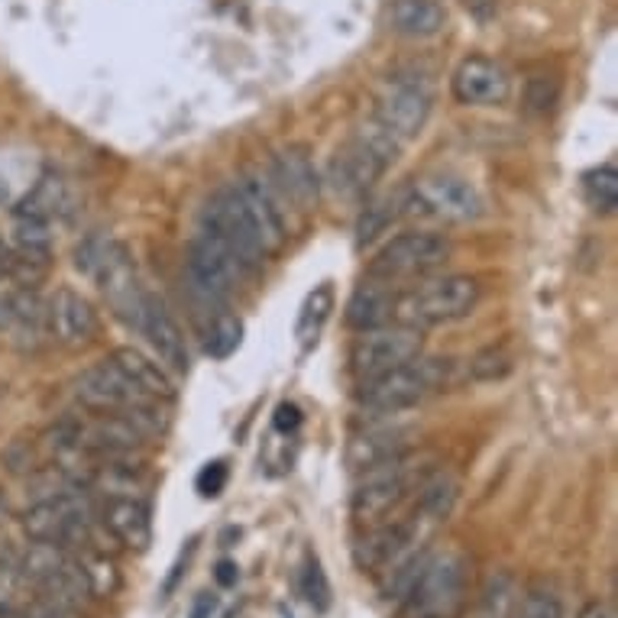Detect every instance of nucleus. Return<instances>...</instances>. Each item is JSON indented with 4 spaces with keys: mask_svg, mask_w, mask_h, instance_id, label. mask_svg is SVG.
Wrapping results in <instances>:
<instances>
[{
    "mask_svg": "<svg viewBox=\"0 0 618 618\" xmlns=\"http://www.w3.org/2000/svg\"><path fill=\"white\" fill-rule=\"evenodd\" d=\"M583 191H586V198H589V204L596 207V211H616L618 207V172L612 162H606V166H599V169H593V172H586L583 175Z\"/></svg>",
    "mask_w": 618,
    "mask_h": 618,
    "instance_id": "33",
    "label": "nucleus"
},
{
    "mask_svg": "<svg viewBox=\"0 0 618 618\" xmlns=\"http://www.w3.org/2000/svg\"><path fill=\"white\" fill-rule=\"evenodd\" d=\"M189 276L194 288L207 298H227L246 276L237 256L211 234H198L189 246Z\"/></svg>",
    "mask_w": 618,
    "mask_h": 618,
    "instance_id": "12",
    "label": "nucleus"
},
{
    "mask_svg": "<svg viewBox=\"0 0 618 618\" xmlns=\"http://www.w3.org/2000/svg\"><path fill=\"white\" fill-rule=\"evenodd\" d=\"M360 476H363V482L356 486L353 502H350L356 522H380V519H385L422 482L418 470L408 464V457L388 460V464H382L376 470H366V473Z\"/></svg>",
    "mask_w": 618,
    "mask_h": 618,
    "instance_id": "11",
    "label": "nucleus"
},
{
    "mask_svg": "<svg viewBox=\"0 0 618 618\" xmlns=\"http://www.w3.org/2000/svg\"><path fill=\"white\" fill-rule=\"evenodd\" d=\"M7 279V246L0 243V283Z\"/></svg>",
    "mask_w": 618,
    "mask_h": 618,
    "instance_id": "46",
    "label": "nucleus"
},
{
    "mask_svg": "<svg viewBox=\"0 0 618 618\" xmlns=\"http://www.w3.org/2000/svg\"><path fill=\"white\" fill-rule=\"evenodd\" d=\"M402 143L388 137L376 120L356 130V137L343 146L331 162V185L340 194H360L373 189L385 175V169L395 162Z\"/></svg>",
    "mask_w": 618,
    "mask_h": 618,
    "instance_id": "5",
    "label": "nucleus"
},
{
    "mask_svg": "<svg viewBox=\"0 0 618 618\" xmlns=\"http://www.w3.org/2000/svg\"><path fill=\"white\" fill-rule=\"evenodd\" d=\"M512 618H564V609H561L557 596L531 589V593H524L522 599H515Z\"/></svg>",
    "mask_w": 618,
    "mask_h": 618,
    "instance_id": "38",
    "label": "nucleus"
},
{
    "mask_svg": "<svg viewBox=\"0 0 618 618\" xmlns=\"http://www.w3.org/2000/svg\"><path fill=\"white\" fill-rule=\"evenodd\" d=\"M395 288L380 279H366L347 301V328L353 331H373L395 321Z\"/></svg>",
    "mask_w": 618,
    "mask_h": 618,
    "instance_id": "22",
    "label": "nucleus"
},
{
    "mask_svg": "<svg viewBox=\"0 0 618 618\" xmlns=\"http://www.w3.org/2000/svg\"><path fill=\"white\" fill-rule=\"evenodd\" d=\"M509 75L499 62L486 58V55H470L457 65L454 78H450V92L454 100L464 107H496L509 97Z\"/></svg>",
    "mask_w": 618,
    "mask_h": 618,
    "instance_id": "14",
    "label": "nucleus"
},
{
    "mask_svg": "<svg viewBox=\"0 0 618 618\" xmlns=\"http://www.w3.org/2000/svg\"><path fill=\"white\" fill-rule=\"evenodd\" d=\"M470 593V564L464 554L447 551L430 557L418 583L398 603V618H460Z\"/></svg>",
    "mask_w": 618,
    "mask_h": 618,
    "instance_id": "2",
    "label": "nucleus"
},
{
    "mask_svg": "<svg viewBox=\"0 0 618 618\" xmlns=\"http://www.w3.org/2000/svg\"><path fill=\"white\" fill-rule=\"evenodd\" d=\"M561 95V85L554 82V78H531V85H528V107L531 110H537V114H547L551 107H554V100Z\"/></svg>",
    "mask_w": 618,
    "mask_h": 618,
    "instance_id": "39",
    "label": "nucleus"
},
{
    "mask_svg": "<svg viewBox=\"0 0 618 618\" xmlns=\"http://www.w3.org/2000/svg\"><path fill=\"white\" fill-rule=\"evenodd\" d=\"M227 476H231L227 464H224V460H214V464H207V467L198 473L194 486H198V492H201L204 499H217V496L224 492V486H227Z\"/></svg>",
    "mask_w": 618,
    "mask_h": 618,
    "instance_id": "40",
    "label": "nucleus"
},
{
    "mask_svg": "<svg viewBox=\"0 0 618 618\" xmlns=\"http://www.w3.org/2000/svg\"><path fill=\"white\" fill-rule=\"evenodd\" d=\"M256 227H259V237H263V246L266 253H279L283 243H286V221H283V211L276 204V194L269 189L266 179L259 175H246L243 182L237 185Z\"/></svg>",
    "mask_w": 618,
    "mask_h": 618,
    "instance_id": "21",
    "label": "nucleus"
},
{
    "mask_svg": "<svg viewBox=\"0 0 618 618\" xmlns=\"http://www.w3.org/2000/svg\"><path fill=\"white\" fill-rule=\"evenodd\" d=\"M447 23V13L437 0H392L388 26L405 40H434Z\"/></svg>",
    "mask_w": 618,
    "mask_h": 618,
    "instance_id": "26",
    "label": "nucleus"
},
{
    "mask_svg": "<svg viewBox=\"0 0 618 618\" xmlns=\"http://www.w3.org/2000/svg\"><path fill=\"white\" fill-rule=\"evenodd\" d=\"M422 347H425V331L392 321V324H382V328L363 331L356 337V343L350 350V370L360 382L373 380L380 373H388V370L422 356Z\"/></svg>",
    "mask_w": 618,
    "mask_h": 618,
    "instance_id": "10",
    "label": "nucleus"
},
{
    "mask_svg": "<svg viewBox=\"0 0 618 618\" xmlns=\"http://www.w3.org/2000/svg\"><path fill=\"white\" fill-rule=\"evenodd\" d=\"M460 496V482L450 470H434L418 482V502H415V528H434L447 522Z\"/></svg>",
    "mask_w": 618,
    "mask_h": 618,
    "instance_id": "24",
    "label": "nucleus"
},
{
    "mask_svg": "<svg viewBox=\"0 0 618 618\" xmlns=\"http://www.w3.org/2000/svg\"><path fill=\"white\" fill-rule=\"evenodd\" d=\"M482 211L486 204L479 191L460 175L437 172V175L415 179L412 189L402 191V214L437 221V224H470L476 217H482Z\"/></svg>",
    "mask_w": 618,
    "mask_h": 618,
    "instance_id": "6",
    "label": "nucleus"
},
{
    "mask_svg": "<svg viewBox=\"0 0 618 618\" xmlns=\"http://www.w3.org/2000/svg\"><path fill=\"white\" fill-rule=\"evenodd\" d=\"M301 425V412L295 405H279L276 408V428L279 430H295Z\"/></svg>",
    "mask_w": 618,
    "mask_h": 618,
    "instance_id": "43",
    "label": "nucleus"
},
{
    "mask_svg": "<svg viewBox=\"0 0 618 618\" xmlns=\"http://www.w3.org/2000/svg\"><path fill=\"white\" fill-rule=\"evenodd\" d=\"M450 363L434 356H415L388 373L360 382V405L376 415H398L405 408L422 405L434 392L447 385Z\"/></svg>",
    "mask_w": 618,
    "mask_h": 618,
    "instance_id": "1",
    "label": "nucleus"
},
{
    "mask_svg": "<svg viewBox=\"0 0 618 618\" xmlns=\"http://www.w3.org/2000/svg\"><path fill=\"white\" fill-rule=\"evenodd\" d=\"M78 269L95 276L97 288L104 291V298L110 301L114 315L120 321H127L130 328L140 331V318H143L146 291L137 283V266L134 256L124 243H85L75 253Z\"/></svg>",
    "mask_w": 618,
    "mask_h": 618,
    "instance_id": "3",
    "label": "nucleus"
},
{
    "mask_svg": "<svg viewBox=\"0 0 618 618\" xmlns=\"http://www.w3.org/2000/svg\"><path fill=\"white\" fill-rule=\"evenodd\" d=\"M3 467H7L10 473H26V470H33V450H30L23 440H13V444L7 447V454H3Z\"/></svg>",
    "mask_w": 618,
    "mask_h": 618,
    "instance_id": "41",
    "label": "nucleus"
},
{
    "mask_svg": "<svg viewBox=\"0 0 618 618\" xmlns=\"http://www.w3.org/2000/svg\"><path fill=\"white\" fill-rule=\"evenodd\" d=\"M7 198H10V185H7V179L0 175V207L7 204Z\"/></svg>",
    "mask_w": 618,
    "mask_h": 618,
    "instance_id": "47",
    "label": "nucleus"
},
{
    "mask_svg": "<svg viewBox=\"0 0 618 618\" xmlns=\"http://www.w3.org/2000/svg\"><path fill=\"white\" fill-rule=\"evenodd\" d=\"M333 311V288L324 283V286H318L308 298H305V305H301V315H298V340L305 343V347H311L315 340H318V333L324 328V321L331 318Z\"/></svg>",
    "mask_w": 618,
    "mask_h": 618,
    "instance_id": "30",
    "label": "nucleus"
},
{
    "mask_svg": "<svg viewBox=\"0 0 618 618\" xmlns=\"http://www.w3.org/2000/svg\"><path fill=\"white\" fill-rule=\"evenodd\" d=\"M140 333L149 340L156 360L162 370L172 373H189V347H185V333L179 328V321L169 315L166 301L146 295L143 318H140Z\"/></svg>",
    "mask_w": 618,
    "mask_h": 618,
    "instance_id": "15",
    "label": "nucleus"
},
{
    "mask_svg": "<svg viewBox=\"0 0 618 618\" xmlns=\"http://www.w3.org/2000/svg\"><path fill=\"white\" fill-rule=\"evenodd\" d=\"M515 366V356L509 347H486L470 360V380L473 382H499L505 380Z\"/></svg>",
    "mask_w": 618,
    "mask_h": 618,
    "instance_id": "35",
    "label": "nucleus"
},
{
    "mask_svg": "<svg viewBox=\"0 0 618 618\" xmlns=\"http://www.w3.org/2000/svg\"><path fill=\"white\" fill-rule=\"evenodd\" d=\"M579 618H616V612H612L606 603H593V606H586V609H583V616Z\"/></svg>",
    "mask_w": 618,
    "mask_h": 618,
    "instance_id": "45",
    "label": "nucleus"
},
{
    "mask_svg": "<svg viewBox=\"0 0 618 618\" xmlns=\"http://www.w3.org/2000/svg\"><path fill=\"white\" fill-rule=\"evenodd\" d=\"M301 596L308 599V606L315 612H328L331 609V583H328V573L321 571V561L315 554H308L305 567H301Z\"/></svg>",
    "mask_w": 618,
    "mask_h": 618,
    "instance_id": "36",
    "label": "nucleus"
},
{
    "mask_svg": "<svg viewBox=\"0 0 618 618\" xmlns=\"http://www.w3.org/2000/svg\"><path fill=\"white\" fill-rule=\"evenodd\" d=\"M0 333L20 347H40L46 337V301L36 288L0 291Z\"/></svg>",
    "mask_w": 618,
    "mask_h": 618,
    "instance_id": "16",
    "label": "nucleus"
},
{
    "mask_svg": "<svg viewBox=\"0 0 618 618\" xmlns=\"http://www.w3.org/2000/svg\"><path fill=\"white\" fill-rule=\"evenodd\" d=\"M405 450H408L405 430H370V434H360V437L350 440L347 467H350V473H366V470H376L388 460L405 457Z\"/></svg>",
    "mask_w": 618,
    "mask_h": 618,
    "instance_id": "25",
    "label": "nucleus"
},
{
    "mask_svg": "<svg viewBox=\"0 0 618 618\" xmlns=\"http://www.w3.org/2000/svg\"><path fill=\"white\" fill-rule=\"evenodd\" d=\"M430 104H434V92H430L428 78L422 75H392L385 78V85L376 95V107H373V120L380 124L388 137H395L405 146L415 140L430 117Z\"/></svg>",
    "mask_w": 618,
    "mask_h": 618,
    "instance_id": "9",
    "label": "nucleus"
},
{
    "mask_svg": "<svg viewBox=\"0 0 618 618\" xmlns=\"http://www.w3.org/2000/svg\"><path fill=\"white\" fill-rule=\"evenodd\" d=\"M515 579L509 573H496L486 579V586L479 589L473 609L467 618H512L515 612Z\"/></svg>",
    "mask_w": 618,
    "mask_h": 618,
    "instance_id": "28",
    "label": "nucleus"
},
{
    "mask_svg": "<svg viewBox=\"0 0 618 618\" xmlns=\"http://www.w3.org/2000/svg\"><path fill=\"white\" fill-rule=\"evenodd\" d=\"M0 522H7V502L0 499Z\"/></svg>",
    "mask_w": 618,
    "mask_h": 618,
    "instance_id": "48",
    "label": "nucleus"
},
{
    "mask_svg": "<svg viewBox=\"0 0 618 618\" xmlns=\"http://www.w3.org/2000/svg\"><path fill=\"white\" fill-rule=\"evenodd\" d=\"M214 579H217V586H221V589L237 586V579H239L237 564H234V561H221V564L214 567Z\"/></svg>",
    "mask_w": 618,
    "mask_h": 618,
    "instance_id": "42",
    "label": "nucleus"
},
{
    "mask_svg": "<svg viewBox=\"0 0 618 618\" xmlns=\"http://www.w3.org/2000/svg\"><path fill=\"white\" fill-rule=\"evenodd\" d=\"M100 522L117 544L130 551H146L152 541V519H149V505L143 499H134V496L104 499Z\"/></svg>",
    "mask_w": 618,
    "mask_h": 618,
    "instance_id": "19",
    "label": "nucleus"
},
{
    "mask_svg": "<svg viewBox=\"0 0 618 618\" xmlns=\"http://www.w3.org/2000/svg\"><path fill=\"white\" fill-rule=\"evenodd\" d=\"M201 231L211 234L214 239H221L243 263L246 273L259 269L263 259L269 256L266 246H263V237H259V227H256V221H253V214H249V207H246L237 185L221 189L207 201V207L201 214Z\"/></svg>",
    "mask_w": 618,
    "mask_h": 618,
    "instance_id": "7",
    "label": "nucleus"
},
{
    "mask_svg": "<svg viewBox=\"0 0 618 618\" xmlns=\"http://www.w3.org/2000/svg\"><path fill=\"white\" fill-rule=\"evenodd\" d=\"M75 395H78V402L85 405V408H92V412H120V408H127V405H134V402H143L146 395H140L130 382L120 376V370L110 363V360H104V363H97L92 370H85L78 380H75ZM159 402V398H156Z\"/></svg>",
    "mask_w": 618,
    "mask_h": 618,
    "instance_id": "18",
    "label": "nucleus"
},
{
    "mask_svg": "<svg viewBox=\"0 0 618 618\" xmlns=\"http://www.w3.org/2000/svg\"><path fill=\"white\" fill-rule=\"evenodd\" d=\"M10 239H13V246H23V249H52L49 221L26 217V214H13V221H10Z\"/></svg>",
    "mask_w": 618,
    "mask_h": 618,
    "instance_id": "37",
    "label": "nucleus"
},
{
    "mask_svg": "<svg viewBox=\"0 0 618 618\" xmlns=\"http://www.w3.org/2000/svg\"><path fill=\"white\" fill-rule=\"evenodd\" d=\"M214 609H217V596H211V593H201V596L194 599V606H191L189 618H211V616H214Z\"/></svg>",
    "mask_w": 618,
    "mask_h": 618,
    "instance_id": "44",
    "label": "nucleus"
},
{
    "mask_svg": "<svg viewBox=\"0 0 618 618\" xmlns=\"http://www.w3.org/2000/svg\"><path fill=\"white\" fill-rule=\"evenodd\" d=\"M97 328H100L97 311L85 295L72 288H58L46 301V331L65 350H82L95 343Z\"/></svg>",
    "mask_w": 618,
    "mask_h": 618,
    "instance_id": "13",
    "label": "nucleus"
},
{
    "mask_svg": "<svg viewBox=\"0 0 618 618\" xmlns=\"http://www.w3.org/2000/svg\"><path fill=\"white\" fill-rule=\"evenodd\" d=\"M276 182L286 198H291L298 207H315L318 204V194H321V179H318V169L308 156L305 146H288L276 156Z\"/></svg>",
    "mask_w": 618,
    "mask_h": 618,
    "instance_id": "20",
    "label": "nucleus"
},
{
    "mask_svg": "<svg viewBox=\"0 0 618 618\" xmlns=\"http://www.w3.org/2000/svg\"><path fill=\"white\" fill-rule=\"evenodd\" d=\"M110 363L120 370V376L130 382L140 395L146 398H162V402H169V398H175V385L169 380V373L156 363V360H149L146 353L140 350H134V347H117L114 353H110Z\"/></svg>",
    "mask_w": 618,
    "mask_h": 618,
    "instance_id": "23",
    "label": "nucleus"
},
{
    "mask_svg": "<svg viewBox=\"0 0 618 618\" xmlns=\"http://www.w3.org/2000/svg\"><path fill=\"white\" fill-rule=\"evenodd\" d=\"M52 273V249H7V279L20 288L43 286Z\"/></svg>",
    "mask_w": 618,
    "mask_h": 618,
    "instance_id": "29",
    "label": "nucleus"
},
{
    "mask_svg": "<svg viewBox=\"0 0 618 618\" xmlns=\"http://www.w3.org/2000/svg\"><path fill=\"white\" fill-rule=\"evenodd\" d=\"M72 204H75V198H72L68 182H65L58 172H46V175L36 182V189L30 191V194L13 207V214L40 217V221H49V224H52V217H68V214H72Z\"/></svg>",
    "mask_w": 618,
    "mask_h": 618,
    "instance_id": "27",
    "label": "nucleus"
},
{
    "mask_svg": "<svg viewBox=\"0 0 618 618\" xmlns=\"http://www.w3.org/2000/svg\"><path fill=\"white\" fill-rule=\"evenodd\" d=\"M239 340H243V324H239V318L237 315L221 311V315L211 321L204 350H207V356H214V360H227L231 353H237Z\"/></svg>",
    "mask_w": 618,
    "mask_h": 618,
    "instance_id": "34",
    "label": "nucleus"
},
{
    "mask_svg": "<svg viewBox=\"0 0 618 618\" xmlns=\"http://www.w3.org/2000/svg\"><path fill=\"white\" fill-rule=\"evenodd\" d=\"M82 561V571H85V579H88V596H97V599H110L117 589H120V573H117V564L100 554V551H88L78 557Z\"/></svg>",
    "mask_w": 618,
    "mask_h": 618,
    "instance_id": "31",
    "label": "nucleus"
},
{
    "mask_svg": "<svg viewBox=\"0 0 618 618\" xmlns=\"http://www.w3.org/2000/svg\"><path fill=\"white\" fill-rule=\"evenodd\" d=\"M402 214V194H395V198H382L376 204H370L366 211H363V217H360V224H356V243L360 246H370L373 239H380L388 227H392V221Z\"/></svg>",
    "mask_w": 618,
    "mask_h": 618,
    "instance_id": "32",
    "label": "nucleus"
},
{
    "mask_svg": "<svg viewBox=\"0 0 618 618\" xmlns=\"http://www.w3.org/2000/svg\"><path fill=\"white\" fill-rule=\"evenodd\" d=\"M422 531L415 528V522H395V524H380L373 528L366 537L356 541L353 547V561L363 573H382L385 567H392L398 557L412 554L418 544Z\"/></svg>",
    "mask_w": 618,
    "mask_h": 618,
    "instance_id": "17",
    "label": "nucleus"
},
{
    "mask_svg": "<svg viewBox=\"0 0 618 618\" xmlns=\"http://www.w3.org/2000/svg\"><path fill=\"white\" fill-rule=\"evenodd\" d=\"M450 259V239L430 231H408L392 237L370 263V279H380L388 286L408 283V279H428Z\"/></svg>",
    "mask_w": 618,
    "mask_h": 618,
    "instance_id": "8",
    "label": "nucleus"
},
{
    "mask_svg": "<svg viewBox=\"0 0 618 618\" xmlns=\"http://www.w3.org/2000/svg\"><path fill=\"white\" fill-rule=\"evenodd\" d=\"M479 301V283L470 276L425 279L415 288L395 295V321L408 328H437L467 318Z\"/></svg>",
    "mask_w": 618,
    "mask_h": 618,
    "instance_id": "4",
    "label": "nucleus"
}]
</instances>
